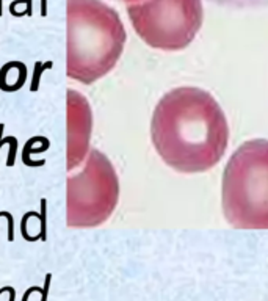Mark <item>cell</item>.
Here are the masks:
<instances>
[{
    "label": "cell",
    "instance_id": "3957f363",
    "mask_svg": "<svg viewBox=\"0 0 268 301\" xmlns=\"http://www.w3.org/2000/svg\"><path fill=\"white\" fill-rule=\"evenodd\" d=\"M226 221L240 229H268V140L240 144L228 160L221 180Z\"/></svg>",
    "mask_w": 268,
    "mask_h": 301
},
{
    "label": "cell",
    "instance_id": "6da1fadb",
    "mask_svg": "<svg viewBox=\"0 0 268 301\" xmlns=\"http://www.w3.org/2000/svg\"><path fill=\"white\" fill-rule=\"evenodd\" d=\"M151 138L157 154L173 170L204 173L223 159L229 125L210 93L197 87H179L159 101L151 121Z\"/></svg>",
    "mask_w": 268,
    "mask_h": 301
},
{
    "label": "cell",
    "instance_id": "9a60e30c",
    "mask_svg": "<svg viewBox=\"0 0 268 301\" xmlns=\"http://www.w3.org/2000/svg\"><path fill=\"white\" fill-rule=\"evenodd\" d=\"M121 2H129V3H132V2H138V0H121Z\"/></svg>",
    "mask_w": 268,
    "mask_h": 301
},
{
    "label": "cell",
    "instance_id": "30bf717a",
    "mask_svg": "<svg viewBox=\"0 0 268 301\" xmlns=\"http://www.w3.org/2000/svg\"><path fill=\"white\" fill-rule=\"evenodd\" d=\"M6 143L11 144L10 152H8V159H6V165L13 166L14 165V159H16V149H18V140L14 137H8L6 138Z\"/></svg>",
    "mask_w": 268,
    "mask_h": 301
},
{
    "label": "cell",
    "instance_id": "52a82bcc",
    "mask_svg": "<svg viewBox=\"0 0 268 301\" xmlns=\"http://www.w3.org/2000/svg\"><path fill=\"white\" fill-rule=\"evenodd\" d=\"M210 2L228 8H254L268 5V0H210Z\"/></svg>",
    "mask_w": 268,
    "mask_h": 301
},
{
    "label": "cell",
    "instance_id": "8fae6325",
    "mask_svg": "<svg viewBox=\"0 0 268 301\" xmlns=\"http://www.w3.org/2000/svg\"><path fill=\"white\" fill-rule=\"evenodd\" d=\"M51 281H52V275H51V273H47L46 281H44V287L41 289V301H47L49 289H51Z\"/></svg>",
    "mask_w": 268,
    "mask_h": 301
},
{
    "label": "cell",
    "instance_id": "7a4b0ae2",
    "mask_svg": "<svg viewBox=\"0 0 268 301\" xmlns=\"http://www.w3.org/2000/svg\"><path fill=\"white\" fill-rule=\"evenodd\" d=\"M66 25L71 79L89 85L116 66L127 39L116 10L102 0H66Z\"/></svg>",
    "mask_w": 268,
    "mask_h": 301
},
{
    "label": "cell",
    "instance_id": "9c48e42d",
    "mask_svg": "<svg viewBox=\"0 0 268 301\" xmlns=\"http://www.w3.org/2000/svg\"><path fill=\"white\" fill-rule=\"evenodd\" d=\"M46 199H41V213H39V240H47V228H46Z\"/></svg>",
    "mask_w": 268,
    "mask_h": 301
},
{
    "label": "cell",
    "instance_id": "5b68a950",
    "mask_svg": "<svg viewBox=\"0 0 268 301\" xmlns=\"http://www.w3.org/2000/svg\"><path fill=\"white\" fill-rule=\"evenodd\" d=\"M119 196L118 176L110 160L97 149L83 171L68 179L66 212L69 228H94L110 218Z\"/></svg>",
    "mask_w": 268,
    "mask_h": 301
},
{
    "label": "cell",
    "instance_id": "277c9868",
    "mask_svg": "<svg viewBox=\"0 0 268 301\" xmlns=\"http://www.w3.org/2000/svg\"><path fill=\"white\" fill-rule=\"evenodd\" d=\"M138 36L159 51H182L195 41L204 20L202 0H138L127 5Z\"/></svg>",
    "mask_w": 268,
    "mask_h": 301
},
{
    "label": "cell",
    "instance_id": "7c38bea8",
    "mask_svg": "<svg viewBox=\"0 0 268 301\" xmlns=\"http://www.w3.org/2000/svg\"><path fill=\"white\" fill-rule=\"evenodd\" d=\"M6 289H8V293H10V301H14V298H16V292H14V289L10 285H6Z\"/></svg>",
    "mask_w": 268,
    "mask_h": 301
},
{
    "label": "cell",
    "instance_id": "2e32d148",
    "mask_svg": "<svg viewBox=\"0 0 268 301\" xmlns=\"http://www.w3.org/2000/svg\"><path fill=\"white\" fill-rule=\"evenodd\" d=\"M3 292H6V287H3V289H0V293H3Z\"/></svg>",
    "mask_w": 268,
    "mask_h": 301
},
{
    "label": "cell",
    "instance_id": "5bb4252c",
    "mask_svg": "<svg viewBox=\"0 0 268 301\" xmlns=\"http://www.w3.org/2000/svg\"><path fill=\"white\" fill-rule=\"evenodd\" d=\"M42 16H46V0H42Z\"/></svg>",
    "mask_w": 268,
    "mask_h": 301
},
{
    "label": "cell",
    "instance_id": "8992f818",
    "mask_svg": "<svg viewBox=\"0 0 268 301\" xmlns=\"http://www.w3.org/2000/svg\"><path fill=\"white\" fill-rule=\"evenodd\" d=\"M68 171L82 163L88 154L91 135V110L87 99L77 91H68Z\"/></svg>",
    "mask_w": 268,
    "mask_h": 301
},
{
    "label": "cell",
    "instance_id": "4fadbf2b",
    "mask_svg": "<svg viewBox=\"0 0 268 301\" xmlns=\"http://www.w3.org/2000/svg\"><path fill=\"white\" fill-rule=\"evenodd\" d=\"M2 132H3V124H0V138H2ZM5 144V140H0V148Z\"/></svg>",
    "mask_w": 268,
    "mask_h": 301
},
{
    "label": "cell",
    "instance_id": "ba28073f",
    "mask_svg": "<svg viewBox=\"0 0 268 301\" xmlns=\"http://www.w3.org/2000/svg\"><path fill=\"white\" fill-rule=\"evenodd\" d=\"M47 68H52V61H47L46 65H41V63H36L35 66V77H33V82H32V91H36L39 88V79H41V74L46 71Z\"/></svg>",
    "mask_w": 268,
    "mask_h": 301
}]
</instances>
